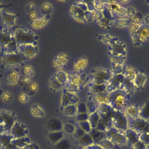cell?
Returning <instances> with one entry per match:
<instances>
[{
    "mask_svg": "<svg viewBox=\"0 0 149 149\" xmlns=\"http://www.w3.org/2000/svg\"><path fill=\"white\" fill-rule=\"evenodd\" d=\"M17 119L15 112L0 110V134L11 132Z\"/></svg>",
    "mask_w": 149,
    "mask_h": 149,
    "instance_id": "6da1fadb",
    "label": "cell"
},
{
    "mask_svg": "<svg viewBox=\"0 0 149 149\" xmlns=\"http://www.w3.org/2000/svg\"><path fill=\"white\" fill-rule=\"evenodd\" d=\"M0 56L1 57V66L3 68L18 66L26 59L24 55L19 51L18 54H5L2 52Z\"/></svg>",
    "mask_w": 149,
    "mask_h": 149,
    "instance_id": "7a4b0ae2",
    "label": "cell"
},
{
    "mask_svg": "<svg viewBox=\"0 0 149 149\" xmlns=\"http://www.w3.org/2000/svg\"><path fill=\"white\" fill-rule=\"evenodd\" d=\"M13 36L15 37L18 47L20 45L29 44L35 42V36L30 31H28L23 27L17 26Z\"/></svg>",
    "mask_w": 149,
    "mask_h": 149,
    "instance_id": "3957f363",
    "label": "cell"
},
{
    "mask_svg": "<svg viewBox=\"0 0 149 149\" xmlns=\"http://www.w3.org/2000/svg\"><path fill=\"white\" fill-rule=\"evenodd\" d=\"M129 125L130 129L133 130L140 135L149 126V120H145L139 117L136 119L130 120Z\"/></svg>",
    "mask_w": 149,
    "mask_h": 149,
    "instance_id": "277c9868",
    "label": "cell"
},
{
    "mask_svg": "<svg viewBox=\"0 0 149 149\" xmlns=\"http://www.w3.org/2000/svg\"><path fill=\"white\" fill-rule=\"evenodd\" d=\"M28 132L25 125L17 122H15L11 131V135L14 137V139L24 137Z\"/></svg>",
    "mask_w": 149,
    "mask_h": 149,
    "instance_id": "5b68a950",
    "label": "cell"
},
{
    "mask_svg": "<svg viewBox=\"0 0 149 149\" xmlns=\"http://www.w3.org/2000/svg\"><path fill=\"white\" fill-rule=\"evenodd\" d=\"M113 122L117 128L126 131L128 129V122L127 118L121 112L113 114Z\"/></svg>",
    "mask_w": 149,
    "mask_h": 149,
    "instance_id": "8992f818",
    "label": "cell"
},
{
    "mask_svg": "<svg viewBox=\"0 0 149 149\" xmlns=\"http://www.w3.org/2000/svg\"><path fill=\"white\" fill-rule=\"evenodd\" d=\"M133 36L135 42L140 41V40L143 41L147 40L149 38V26H142L136 33H133Z\"/></svg>",
    "mask_w": 149,
    "mask_h": 149,
    "instance_id": "52a82bcc",
    "label": "cell"
},
{
    "mask_svg": "<svg viewBox=\"0 0 149 149\" xmlns=\"http://www.w3.org/2000/svg\"><path fill=\"white\" fill-rule=\"evenodd\" d=\"M18 49L19 52L24 55L26 58L32 57L37 52V49L36 47L29 44L20 45L18 47Z\"/></svg>",
    "mask_w": 149,
    "mask_h": 149,
    "instance_id": "ba28073f",
    "label": "cell"
},
{
    "mask_svg": "<svg viewBox=\"0 0 149 149\" xmlns=\"http://www.w3.org/2000/svg\"><path fill=\"white\" fill-rule=\"evenodd\" d=\"M127 143L129 147H131L136 143L139 140L140 135L131 129H127L125 135Z\"/></svg>",
    "mask_w": 149,
    "mask_h": 149,
    "instance_id": "9c48e42d",
    "label": "cell"
},
{
    "mask_svg": "<svg viewBox=\"0 0 149 149\" xmlns=\"http://www.w3.org/2000/svg\"><path fill=\"white\" fill-rule=\"evenodd\" d=\"M12 31L8 29H3L2 26L0 29V46L4 48L11 40Z\"/></svg>",
    "mask_w": 149,
    "mask_h": 149,
    "instance_id": "30bf717a",
    "label": "cell"
},
{
    "mask_svg": "<svg viewBox=\"0 0 149 149\" xmlns=\"http://www.w3.org/2000/svg\"><path fill=\"white\" fill-rule=\"evenodd\" d=\"M2 49L3 53L5 54H18L19 53L16 41L12 36L10 41Z\"/></svg>",
    "mask_w": 149,
    "mask_h": 149,
    "instance_id": "8fae6325",
    "label": "cell"
},
{
    "mask_svg": "<svg viewBox=\"0 0 149 149\" xmlns=\"http://www.w3.org/2000/svg\"><path fill=\"white\" fill-rule=\"evenodd\" d=\"M140 109L138 104L130 105L126 108L125 113L126 116L129 118L130 120L136 119L139 118Z\"/></svg>",
    "mask_w": 149,
    "mask_h": 149,
    "instance_id": "7c38bea8",
    "label": "cell"
},
{
    "mask_svg": "<svg viewBox=\"0 0 149 149\" xmlns=\"http://www.w3.org/2000/svg\"><path fill=\"white\" fill-rule=\"evenodd\" d=\"M18 78L19 77L16 72L13 70H9L4 74V79L7 84H14L18 82Z\"/></svg>",
    "mask_w": 149,
    "mask_h": 149,
    "instance_id": "4fadbf2b",
    "label": "cell"
},
{
    "mask_svg": "<svg viewBox=\"0 0 149 149\" xmlns=\"http://www.w3.org/2000/svg\"><path fill=\"white\" fill-rule=\"evenodd\" d=\"M19 15V13L15 15H11L7 13L5 11V8L3 9V11L2 12V18L4 22L6 25H8L9 26H15V19Z\"/></svg>",
    "mask_w": 149,
    "mask_h": 149,
    "instance_id": "5bb4252c",
    "label": "cell"
},
{
    "mask_svg": "<svg viewBox=\"0 0 149 149\" xmlns=\"http://www.w3.org/2000/svg\"><path fill=\"white\" fill-rule=\"evenodd\" d=\"M125 95V92L122 91L115 98L114 101V105L115 107L118 110L122 109L125 104V99L124 98Z\"/></svg>",
    "mask_w": 149,
    "mask_h": 149,
    "instance_id": "9a60e30c",
    "label": "cell"
},
{
    "mask_svg": "<svg viewBox=\"0 0 149 149\" xmlns=\"http://www.w3.org/2000/svg\"><path fill=\"white\" fill-rule=\"evenodd\" d=\"M37 89V84L30 82L23 88V91L24 94L28 96H32L35 94Z\"/></svg>",
    "mask_w": 149,
    "mask_h": 149,
    "instance_id": "2e32d148",
    "label": "cell"
},
{
    "mask_svg": "<svg viewBox=\"0 0 149 149\" xmlns=\"http://www.w3.org/2000/svg\"><path fill=\"white\" fill-rule=\"evenodd\" d=\"M11 143L16 146L18 148H24L30 143V139L29 138L23 137L13 139L11 140Z\"/></svg>",
    "mask_w": 149,
    "mask_h": 149,
    "instance_id": "e0dca14e",
    "label": "cell"
},
{
    "mask_svg": "<svg viewBox=\"0 0 149 149\" xmlns=\"http://www.w3.org/2000/svg\"><path fill=\"white\" fill-rule=\"evenodd\" d=\"M14 139V137L11 135H7L5 133L0 134V143L2 145V149H4Z\"/></svg>",
    "mask_w": 149,
    "mask_h": 149,
    "instance_id": "ac0fdd59",
    "label": "cell"
},
{
    "mask_svg": "<svg viewBox=\"0 0 149 149\" xmlns=\"http://www.w3.org/2000/svg\"><path fill=\"white\" fill-rule=\"evenodd\" d=\"M139 117L145 120H149V99L146 101L143 108L140 109Z\"/></svg>",
    "mask_w": 149,
    "mask_h": 149,
    "instance_id": "d6986e66",
    "label": "cell"
},
{
    "mask_svg": "<svg viewBox=\"0 0 149 149\" xmlns=\"http://www.w3.org/2000/svg\"><path fill=\"white\" fill-rule=\"evenodd\" d=\"M21 74L22 76L30 77L34 73L33 68L31 66L25 65L22 68L21 71Z\"/></svg>",
    "mask_w": 149,
    "mask_h": 149,
    "instance_id": "ffe728a7",
    "label": "cell"
},
{
    "mask_svg": "<svg viewBox=\"0 0 149 149\" xmlns=\"http://www.w3.org/2000/svg\"><path fill=\"white\" fill-rule=\"evenodd\" d=\"M139 140L146 145L149 144V126L143 132L140 134Z\"/></svg>",
    "mask_w": 149,
    "mask_h": 149,
    "instance_id": "44dd1931",
    "label": "cell"
},
{
    "mask_svg": "<svg viewBox=\"0 0 149 149\" xmlns=\"http://www.w3.org/2000/svg\"><path fill=\"white\" fill-rule=\"evenodd\" d=\"M113 139L115 142L119 144H124L127 143L126 136L120 134H116L113 136Z\"/></svg>",
    "mask_w": 149,
    "mask_h": 149,
    "instance_id": "7402d4cb",
    "label": "cell"
},
{
    "mask_svg": "<svg viewBox=\"0 0 149 149\" xmlns=\"http://www.w3.org/2000/svg\"><path fill=\"white\" fill-rule=\"evenodd\" d=\"M30 77L21 76V77H19L17 83L20 86L24 87L30 83Z\"/></svg>",
    "mask_w": 149,
    "mask_h": 149,
    "instance_id": "603a6c76",
    "label": "cell"
},
{
    "mask_svg": "<svg viewBox=\"0 0 149 149\" xmlns=\"http://www.w3.org/2000/svg\"><path fill=\"white\" fill-rule=\"evenodd\" d=\"M31 113L32 115L35 116H42V111L39 108L37 104H33L32 106Z\"/></svg>",
    "mask_w": 149,
    "mask_h": 149,
    "instance_id": "cb8c5ba5",
    "label": "cell"
},
{
    "mask_svg": "<svg viewBox=\"0 0 149 149\" xmlns=\"http://www.w3.org/2000/svg\"><path fill=\"white\" fill-rule=\"evenodd\" d=\"M13 99V97L10 93L5 92L2 95V100L5 103L10 102Z\"/></svg>",
    "mask_w": 149,
    "mask_h": 149,
    "instance_id": "d4e9b609",
    "label": "cell"
},
{
    "mask_svg": "<svg viewBox=\"0 0 149 149\" xmlns=\"http://www.w3.org/2000/svg\"><path fill=\"white\" fill-rule=\"evenodd\" d=\"M131 147L133 149H146V145L139 140Z\"/></svg>",
    "mask_w": 149,
    "mask_h": 149,
    "instance_id": "484cf974",
    "label": "cell"
},
{
    "mask_svg": "<svg viewBox=\"0 0 149 149\" xmlns=\"http://www.w3.org/2000/svg\"><path fill=\"white\" fill-rule=\"evenodd\" d=\"M29 99V96L27 95L24 93L21 94L19 96V100L21 102H28Z\"/></svg>",
    "mask_w": 149,
    "mask_h": 149,
    "instance_id": "4316f807",
    "label": "cell"
},
{
    "mask_svg": "<svg viewBox=\"0 0 149 149\" xmlns=\"http://www.w3.org/2000/svg\"><path fill=\"white\" fill-rule=\"evenodd\" d=\"M37 16V14L36 13H31L30 14L28 15L27 18H28V20L29 21L32 22L33 21V20L36 19Z\"/></svg>",
    "mask_w": 149,
    "mask_h": 149,
    "instance_id": "83f0119b",
    "label": "cell"
},
{
    "mask_svg": "<svg viewBox=\"0 0 149 149\" xmlns=\"http://www.w3.org/2000/svg\"><path fill=\"white\" fill-rule=\"evenodd\" d=\"M4 149H18V147L11 142Z\"/></svg>",
    "mask_w": 149,
    "mask_h": 149,
    "instance_id": "f1b7e54d",
    "label": "cell"
},
{
    "mask_svg": "<svg viewBox=\"0 0 149 149\" xmlns=\"http://www.w3.org/2000/svg\"><path fill=\"white\" fill-rule=\"evenodd\" d=\"M34 9V6L32 3H30L26 7V10L28 12H31L33 11Z\"/></svg>",
    "mask_w": 149,
    "mask_h": 149,
    "instance_id": "f546056e",
    "label": "cell"
},
{
    "mask_svg": "<svg viewBox=\"0 0 149 149\" xmlns=\"http://www.w3.org/2000/svg\"><path fill=\"white\" fill-rule=\"evenodd\" d=\"M11 6H12V4H11V3L8 4V5H5V4L0 3V11H1L2 9H3H3L5 8H5L10 7Z\"/></svg>",
    "mask_w": 149,
    "mask_h": 149,
    "instance_id": "4dcf8cb0",
    "label": "cell"
},
{
    "mask_svg": "<svg viewBox=\"0 0 149 149\" xmlns=\"http://www.w3.org/2000/svg\"><path fill=\"white\" fill-rule=\"evenodd\" d=\"M138 14L134 17V22L136 23H138L141 19V18H139V15H140V14L138 13Z\"/></svg>",
    "mask_w": 149,
    "mask_h": 149,
    "instance_id": "1f68e13d",
    "label": "cell"
},
{
    "mask_svg": "<svg viewBox=\"0 0 149 149\" xmlns=\"http://www.w3.org/2000/svg\"><path fill=\"white\" fill-rule=\"evenodd\" d=\"M34 146L32 145H28L24 147L23 149H34Z\"/></svg>",
    "mask_w": 149,
    "mask_h": 149,
    "instance_id": "d6a6232c",
    "label": "cell"
},
{
    "mask_svg": "<svg viewBox=\"0 0 149 149\" xmlns=\"http://www.w3.org/2000/svg\"><path fill=\"white\" fill-rule=\"evenodd\" d=\"M146 149H149V144H148V145H146Z\"/></svg>",
    "mask_w": 149,
    "mask_h": 149,
    "instance_id": "836d02e7",
    "label": "cell"
},
{
    "mask_svg": "<svg viewBox=\"0 0 149 149\" xmlns=\"http://www.w3.org/2000/svg\"><path fill=\"white\" fill-rule=\"evenodd\" d=\"M1 25H0V29H1Z\"/></svg>",
    "mask_w": 149,
    "mask_h": 149,
    "instance_id": "e575fe53",
    "label": "cell"
},
{
    "mask_svg": "<svg viewBox=\"0 0 149 149\" xmlns=\"http://www.w3.org/2000/svg\"><path fill=\"white\" fill-rule=\"evenodd\" d=\"M1 75H0V78H1Z\"/></svg>",
    "mask_w": 149,
    "mask_h": 149,
    "instance_id": "d590c367",
    "label": "cell"
},
{
    "mask_svg": "<svg viewBox=\"0 0 149 149\" xmlns=\"http://www.w3.org/2000/svg\"><path fill=\"white\" fill-rule=\"evenodd\" d=\"M0 47H1V46H0Z\"/></svg>",
    "mask_w": 149,
    "mask_h": 149,
    "instance_id": "8d00e7d4",
    "label": "cell"
},
{
    "mask_svg": "<svg viewBox=\"0 0 149 149\" xmlns=\"http://www.w3.org/2000/svg\"><path fill=\"white\" fill-rule=\"evenodd\" d=\"M0 149H1V148H0Z\"/></svg>",
    "mask_w": 149,
    "mask_h": 149,
    "instance_id": "74e56055",
    "label": "cell"
}]
</instances>
